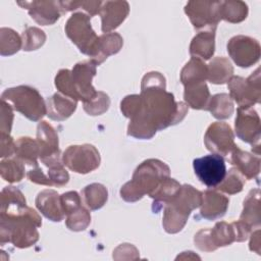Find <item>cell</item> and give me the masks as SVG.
Wrapping results in <instances>:
<instances>
[{
  "label": "cell",
  "instance_id": "43",
  "mask_svg": "<svg viewBox=\"0 0 261 261\" xmlns=\"http://www.w3.org/2000/svg\"><path fill=\"white\" fill-rule=\"evenodd\" d=\"M142 109V100L140 95H128L123 98L120 102V110L122 114L127 117L132 118Z\"/></svg>",
  "mask_w": 261,
  "mask_h": 261
},
{
  "label": "cell",
  "instance_id": "11",
  "mask_svg": "<svg viewBox=\"0 0 261 261\" xmlns=\"http://www.w3.org/2000/svg\"><path fill=\"white\" fill-rule=\"evenodd\" d=\"M193 167L199 180L214 189L224 179L227 172L224 158L214 153L194 159Z\"/></svg>",
  "mask_w": 261,
  "mask_h": 261
},
{
  "label": "cell",
  "instance_id": "5",
  "mask_svg": "<svg viewBox=\"0 0 261 261\" xmlns=\"http://www.w3.org/2000/svg\"><path fill=\"white\" fill-rule=\"evenodd\" d=\"M251 228L239 220L231 223L217 222L213 228L199 230L194 238L196 247L204 252L215 251L219 247L229 246L233 242H244L248 239Z\"/></svg>",
  "mask_w": 261,
  "mask_h": 261
},
{
  "label": "cell",
  "instance_id": "22",
  "mask_svg": "<svg viewBox=\"0 0 261 261\" xmlns=\"http://www.w3.org/2000/svg\"><path fill=\"white\" fill-rule=\"evenodd\" d=\"M37 142L40 149V159L59 154L58 136L54 127L47 121H41L37 127Z\"/></svg>",
  "mask_w": 261,
  "mask_h": 261
},
{
  "label": "cell",
  "instance_id": "12",
  "mask_svg": "<svg viewBox=\"0 0 261 261\" xmlns=\"http://www.w3.org/2000/svg\"><path fill=\"white\" fill-rule=\"evenodd\" d=\"M227 52L240 67H250L260 58V44L248 36H234L227 43Z\"/></svg>",
  "mask_w": 261,
  "mask_h": 261
},
{
  "label": "cell",
  "instance_id": "32",
  "mask_svg": "<svg viewBox=\"0 0 261 261\" xmlns=\"http://www.w3.org/2000/svg\"><path fill=\"white\" fill-rule=\"evenodd\" d=\"M248 6L243 1H220L219 17L225 21L237 23L246 19Z\"/></svg>",
  "mask_w": 261,
  "mask_h": 261
},
{
  "label": "cell",
  "instance_id": "2",
  "mask_svg": "<svg viewBox=\"0 0 261 261\" xmlns=\"http://www.w3.org/2000/svg\"><path fill=\"white\" fill-rule=\"evenodd\" d=\"M42 225L39 214L27 205L1 208L0 243H12L17 248H28L39 240L38 227Z\"/></svg>",
  "mask_w": 261,
  "mask_h": 261
},
{
  "label": "cell",
  "instance_id": "20",
  "mask_svg": "<svg viewBox=\"0 0 261 261\" xmlns=\"http://www.w3.org/2000/svg\"><path fill=\"white\" fill-rule=\"evenodd\" d=\"M230 163L247 179H253L258 176L260 171V157L252 155L249 152L241 150L238 146L230 152Z\"/></svg>",
  "mask_w": 261,
  "mask_h": 261
},
{
  "label": "cell",
  "instance_id": "44",
  "mask_svg": "<svg viewBox=\"0 0 261 261\" xmlns=\"http://www.w3.org/2000/svg\"><path fill=\"white\" fill-rule=\"evenodd\" d=\"M60 201H61V206H62L64 215L69 214L70 212L74 211L75 209L82 206L81 197L75 191H70L62 194L60 196Z\"/></svg>",
  "mask_w": 261,
  "mask_h": 261
},
{
  "label": "cell",
  "instance_id": "38",
  "mask_svg": "<svg viewBox=\"0 0 261 261\" xmlns=\"http://www.w3.org/2000/svg\"><path fill=\"white\" fill-rule=\"evenodd\" d=\"M66 226L73 231L85 230L91 222L90 212L83 206L66 215Z\"/></svg>",
  "mask_w": 261,
  "mask_h": 261
},
{
  "label": "cell",
  "instance_id": "37",
  "mask_svg": "<svg viewBox=\"0 0 261 261\" xmlns=\"http://www.w3.org/2000/svg\"><path fill=\"white\" fill-rule=\"evenodd\" d=\"M244 185L245 177L236 168H231L226 172L224 179L215 189L228 195H233L240 193Z\"/></svg>",
  "mask_w": 261,
  "mask_h": 261
},
{
  "label": "cell",
  "instance_id": "28",
  "mask_svg": "<svg viewBox=\"0 0 261 261\" xmlns=\"http://www.w3.org/2000/svg\"><path fill=\"white\" fill-rule=\"evenodd\" d=\"M208 67L207 80L211 84L222 85L230 80L233 74V67L230 61L225 57H215L213 58Z\"/></svg>",
  "mask_w": 261,
  "mask_h": 261
},
{
  "label": "cell",
  "instance_id": "7",
  "mask_svg": "<svg viewBox=\"0 0 261 261\" xmlns=\"http://www.w3.org/2000/svg\"><path fill=\"white\" fill-rule=\"evenodd\" d=\"M90 17L84 12L73 13L66 21L65 33L83 54L92 58L99 37L91 27Z\"/></svg>",
  "mask_w": 261,
  "mask_h": 261
},
{
  "label": "cell",
  "instance_id": "34",
  "mask_svg": "<svg viewBox=\"0 0 261 261\" xmlns=\"http://www.w3.org/2000/svg\"><path fill=\"white\" fill-rule=\"evenodd\" d=\"M86 206L90 210H98L104 206L108 199L107 189L101 184H91L82 192Z\"/></svg>",
  "mask_w": 261,
  "mask_h": 261
},
{
  "label": "cell",
  "instance_id": "31",
  "mask_svg": "<svg viewBox=\"0 0 261 261\" xmlns=\"http://www.w3.org/2000/svg\"><path fill=\"white\" fill-rule=\"evenodd\" d=\"M15 157L23 163L37 166L38 157H40V149L37 140L30 137L18 138L15 142Z\"/></svg>",
  "mask_w": 261,
  "mask_h": 261
},
{
  "label": "cell",
  "instance_id": "39",
  "mask_svg": "<svg viewBox=\"0 0 261 261\" xmlns=\"http://www.w3.org/2000/svg\"><path fill=\"white\" fill-rule=\"evenodd\" d=\"M21 41L23 51H33L43 46L46 41V35L42 30L30 27L22 32Z\"/></svg>",
  "mask_w": 261,
  "mask_h": 261
},
{
  "label": "cell",
  "instance_id": "18",
  "mask_svg": "<svg viewBox=\"0 0 261 261\" xmlns=\"http://www.w3.org/2000/svg\"><path fill=\"white\" fill-rule=\"evenodd\" d=\"M202 194L201 216L207 220H215L222 217L228 207V198L213 190H206Z\"/></svg>",
  "mask_w": 261,
  "mask_h": 261
},
{
  "label": "cell",
  "instance_id": "29",
  "mask_svg": "<svg viewBox=\"0 0 261 261\" xmlns=\"http://www.w3.org/2000/svg\"><path fill=\"white\" fill-rule=\"evenodd\" d=\"M240 220L250 227L260 225V191L252 190L244 200V209Z\"/></svg>",
  "mask_w": 261,
  "mask_h": 261
},
{
  "label": "cell",
  "instance_id": "35",
  "mask_svg": "<svg viewBox=\"0 0 261 261\" xmlns=\"http://www.w3.org/2000/svg\"><path fill=\"white\" fill-rule=\"evenodd\" d=\"M0 173L4 180L8 182L20 181L24 176L23 162L18 158H7L0 164Z\"/></svg>",
  "mask_w": 261,
  "mask_h": 261
},
{
  "label": "cell",
  "instance_id": "26",
  "mask_svg": "<svg viewBox=\"0 0 261 261\" xmlns=\"http://www.w3.org/2000/svg\"><path fill=\"white\" fill-rule=\"evenodd\" d=\"M157 126L151 117L142 109L129 119L127 126V135L137 139H151L157 132Z\"/></svg>",
  "mask_w": 261,
  "mask_h": 261
},
{
  "label": "cell",
  "instance_id": "36",
  "mask_svg": "<svg viewBox=\"0 0 261 261\" xmlns=\"http://www.w3.org/2000/svg\"><path fill=\"white\" fill-rule=\"evenodd\" d=\"M22 47V41L12 29L1 28L0 30V54L8 56L16 53Z\"/></svg>",
  "mask_w": 261,
  "mask_h": 261
},
{
  "label": "cell",
  "instance_id": "3",
  "mask_svg": "<svg viewBox=\"0 0 261 261\" xmlns=\"http://www.w3.org/2000/svg\"><path fill=\"white\" fill-rule=\"evenodd\" d=\"M170 175L169 167L158 159H148L135 170L133 178L120 189V196L126 202H136L150 195L159 184Z\"/></svg>",
  "mask_w": 261,
  "mask_h": 261
},
{
  "label": "cell",
  "instance_id": "23",
  "mask_svg": "<svg viewBox=\"0 0 261 261\" xmlns=\"http://www.w3.org/2000/svg\"><path fill=\"white\" fill-rule=\"evenodd\" d=\"M77 101L60 93H55L47 99V115L57 121L67 119L76 109Z\"/></svg>",
  "mask_w": 261,
  "mask_h": 261
},
{
  "label": "cell",
  "instance_id": "10",
  "mask_svg": "<svg viewBox=\"0 0 261 261\" xmlns=\"http://www.w3.org/2000/svg\"><path fill=\"white\" fill-rule=\"evenodd\" d=\"M219 4L220 1H190L185 12L197 31H215L220 20Z\"/></svg>",
  "mask_w": 261,
  "mask_h": 261
},
{
  "label": "cell",
  "instance_id": "25",
  "mask_svg": "<svg viewBox=\"0 0 261 261\" xmlns=\"http://www.w3.org/2000/svg\"><path fill=\"white\" fill-rule=\"evenodd\" d=\"M180 187V184L174 178H170V176L164 178L155 189V191L149 195L154 200L152 211L154 213H158L163 208V206H165L173 199Z\"/></svg>",
  "mask_w": 261,
  "mask_h": 261
},
{
  "label": "cell",
  "instance_id": "33",
  "mask_svg": "<svg viewBox=\"0 0 261 261\" xmlns=\"http://www.w3.org/2000/svg\"><path fill=\"white\" fill-rule=\"evenodd\" d=\"M206 110L210 111L211 114L217 119L229 118L234 110L232 99L228 94L225 93L216 94L210 98Z\"/></svg>",
  "mask_w": 261,
  "mask_h": 261
},
{
  "label": "cell",
  "instance_id": "45",
  "mask_svg": "<svg viewBox=\"0 0 261 261\" xmlns=\"http://www.w3.org/2000/svg\"><path fill=\"white\" fill-rule=\"evenodd\" d=\"M13 120V112L8 102L1 100V133L10 134Z\"/></svg>",
  "mask_w": 261,
  "mask_h": 261
},
{
  "label": "cell",
  "instance_id": "8",
  "mask_svg": "<svg viewBox=\"0 0 261 261\" xmlns=\"http://www.w3.org/2000/svg\"><path fill=\"white\" fill-rule=\"evenodd\" d=\"M229 96L239 107H252L260 102V68H257L248 79L231 76L228 81Z\"/></svg>",
  "mask_w": 261,
  "mask_h": 261
},
{
  "label": "cell",
  "instance_id": "4",
  "mask_svg": "<svg viewBox=\"0 0 261 261\" xmlns=\"http://www.w3.org/2000/svg\"><path fill=\"white\" fill-rule=\"evenodd\" d=\"M202 195L190 185L180 187L173 199L164 206L162 224L166 232L176 233L184 228L190 213L201 206Z\"/></svg>",
  "mask_w": 261,
  "mask_h": 261
},
{
  "label": "cell",
  "instance_id": "24",
  "mask_svg": "<svg viewBox=\"0 0 261 261\" xmlns=\"http://www.w3.org/2000/svg\"><path fill=\"white\" fill-rule=\"evenodd\" d=\"M214 49L215 31H202L193 38L190 45V54L192 57L208 60L213 56Z\"/></svg>",
  "mask_w": 261,
  "mask_h": 261
},
{
  "label": "cell",
  "instance_id": "21",
  "mask_svg": "<svg viewBox=\"0 0 261 261\" xmlns=\"http://www.w3.org/2000/svg\"><path fill=\"white\" fill-rule=\"evenodd\" d=\"M123 45V39L117 33H106L99 36L94 56L90 59L96 65L103 63L110 55L116 54L120 51Z\"/></svg>",
  "mask_w": 261,
  "mask_h": 261
},
{
  "label": "cell",
  "instance_id": "47",
  "mask_svg": "<svg viewBox=\"0 0 261 261\" xmlns=\"http://www.w3.org/2000/svg\"><path fill=\"white\" fill-rule=\"evenodd\" d=\"M250 250L256 252L257 254H260V230L259 229H257L251 236Z\"/></svg>",
  "mask_w": 261,
  "mask_h": 261
},
{
  "label": "cell",
  "instance_id": "14",
  "mask_svg": "<svg viewBox=\"0 0 261 261\" xmlns=\"http://www.w3.org/2000/svg\"><path fill=\"white\" fill-rule=\"evenodd\" d=\"M234 135L229 124L216 121L209 125L204 137L206 148L214 154L228 155L237 146Z\"/></svg>",
  "mask_w": 261,
  "mask_h": 261
},
{
  "label": "cell",
  "instance_id": "1",
  "mask_svg": "<svg viewBox=\"0 0 261 261\" xmlns=\"http://www.w3.org/2000/svg\"><path fill=\"white\" fill-rule=\"evenodd\" d=\"M165 88V77L160 72H148L142 80L140 97L143 109L158 130L180 122L188 112V106L184 102H175L173 94Z\"/></svg>",
  "mask_w": 261,
  "mask_h": 261
},
{
  "label": "cell",
  "instance_id": "16",
  "mask_svg": "<svg viewBox=\"0 0 261 261\" xmlns=\"http://www.w3.org/2000/svg\"><path fill=\"white\" fill-rule=\"evenodd\" d=\"M17 4L28 9L31 17L42 25L53 24L62 14L60 1H24Z\"/></svg>",
  "mask_w": 261,
  "mask_h": 261
},
{
  "label": "cell",
  "instance_id": "6",
  "mask_svg": "<svg viewBox=\"0 0 261 261\" xmlns=\"http://www.w3.org/2000/svg\"><path fill=\"white\" fill-rule=\"evenodd\" d=\"M1 100L10 102L13 108L32 121L40 120L47 114V105L41 94L30 86H17L6 89Z\"/></svg>",
  "mask_w": 261,
  "mask_h": 261
},
{
  "label": "cell",
  "instance_id": "30",
  "mask_svg": "<svg viewBox=\"0 0 261 261\" xmlns=\"http://www.w3.org/2000/svg\"><path fill=\"white\" fill-rule=\"evenodd\" d=\"M208 67L202 59L192 57L180 71V82L184 86L202 83L207 80Z\"/></svg>",
  "mask_w": 261,
  "mask_h": 261
},
{
  "label": "cell",
  "instance_id": "40",
  "mask_svg": "<svg viewBox=\"0 0 261 261\" xmlns=\"http://www.w3.org/2000/svg\"><path fill=\"white\" fill-rule=\"evenodd\" d=\"M110 105V99L104 92H97V95L89 102L84 103V110L89 115H101L106 112Z\"/></svg>",
  "mask_w": 261,
  "mask_h": 261
},
{
  "label": "cell",
  "instance_id": "9",
  "mask_svg": "<svg viewBox=\"0 0 261 261\" xmlns=\"http://www.w3.org/2000/svg\"><path fill=\"white\" fill-rule=\"evenodd\" d=\"M99 151L90 144L69 146L62 155V162L70 170L86 174L100 165Z\"/></svg>",
  "mask_w": 261,
  "mask_h": 261
},
{
  "label": "cell",
  "instance_id": "27",
  "mask_svg": "<svg viewBox=\"0 0 261 261\" xmlns=\"http://www.w3.org/2000/svg\"><path fill=\"white\" fill-rule=\"evenodd\" d=\"M211 96L209 89L205 82L195 83L185 86L184 99L187 102V105L193 109H205L209 103Z\"/></svg>",
  "mask_w": 261,
  "mask_h": 261
},
{
  "label": "cell",
  "instance_id": "19",
  "mask_svg": "<svg viewBox=\"0 0 261 261\" xmlns=\"http://www.w3.org/2000/svg\"><path fill=\"white\" fill-rule=\"evenodd\" d=\"M36 206L39 211L48 219L59 222L64 218L60 196L54 190H44L36 198Z\"/></svg>",
  "mask_w": 261,
  "mask_h": 261
},
{
  "label": "cell",
  "instance_id": "42",
  "mask_svg": "<svg viewBox=\"0 0 261 261\" xmlns=\"http://www.w3.org/2000/svg\"><path fill=\"white\" fill-rule=\"evenodd\" d=\"M9 205H27L22 193L14 187H5L1 192V207Z\"/></svg>",
  "mask_w": 261,
  "mask_h": 261
},
{
  "label": "cell",
  "instance_id": "46",
  "mask_svg": "<svg viewBox=\"0 0 261 261\" xmlns=\"http://www.w3.org/2000/svg\"><path fill=\"white\" fill-rule=\"evenodd\" d=\"M15 154V142L9 134L1 133V157H11Z\"/></svg>",
  "mask_w": 261,
  "mask_h": 261
},
{
  "label": "cell",
  "instance_id": "15",
  "mask_svg": "<svg viewBox=\"0 0 261 261\" xmlns=\"http://www.w3.org/2000/svg\"><path fill=\"white\" fill-rule=\"evenodd\" d=\"M96 64L92 60L77 62L71 70V82L77 101L87 103L96 95L97 91L92 86V80L96 74Z\"/></svg>",
  "mask_w": 261,
  "mask_h": 261
},
{
  "label": "cell",
  "instance_id": "41",
  "mask_svg": "<svg viewBox=\"0 0 261 261\" xmlns=\"http://www.w3.org/2000/svg\"><path fill=\"white\" fill-rule=\"evenodd\" d=\"M55 87L64 96L77 101L76 94L71 82V70L60 69L55 76Z\"/></svg>",
  "mask_w": 261,
  "mask_h": 261
},
{
  "label": "cell",
  "instance_id": "17",
  "mask_svg": "<svg viewBox=\"0 0 261 261\" xmlns=\"http://www.w3.org/2000/svg\"><path fill=\"white\" fill-rule=\"evenodd\" d=\"M128 11L129 6L126 1L103 2L99 11L102 20V32L106 34L118 28L126 18Z\"/></svg>",
  "mask_w": 261,
  "mask_h": 261
},
{
  "label": "cell",
  "instance_id": "13",
  "mask_svg": "<svg viewBox=\"0 0 261 261\" xmlns=\"http://www.w3.org/2000/svg\"><path fill=\"white\" fill-rule=\"evenodd\" d=\"M234 126L237 136L242 141L251 144L260 153L259 142L261 128L260 117L257 111L253 107H239Z\"/></svg>",
  "mask_w": 261,
  "mask_h": 261
}]
</instances>
